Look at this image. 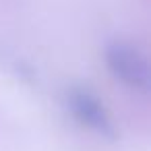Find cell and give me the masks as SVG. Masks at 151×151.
Masks as SVG:
<instances>
[{"label": "cell", "instance_id": "cell-1", "mask_svg": "<svg viewBox=\"0 0 151 151\" xmlns=\"http://www.w3.org/2000/svg\"><path fill=\"white\" fill-rule=\"evenodd\" d=\"M106 56H108V66L120 81L137 89H147V79H149L147 62L134 48L124 44H114L108 48Z\"/></svg>", "mask_w": 151, "mask_h": 151}]
</instances>
